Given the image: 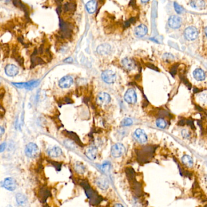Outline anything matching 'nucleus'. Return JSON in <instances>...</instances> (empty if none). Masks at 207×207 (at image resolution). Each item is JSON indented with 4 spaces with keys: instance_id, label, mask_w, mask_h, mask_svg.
Returning <instances> with one entry per match:
<instances>
[{
    "instance_id": "47",
    "label": "nucleus",
    "mask_w": 207,
    "mask_h": 207,
    "mask_svg": "<svg viewBox=\"0 0 207 207\" xmlns=\"http://www.w3.org/2000/svg\"><path fill=\"white\" fill-rule=\"evenodd\" d=\"M7 207H12L11 205H8V206H7Z\"/></svg>"
},
{
    "instance_id": "46",
    "label": "nucleus",
    "mask_w": 207,
    "mask_h": 207,
    "mask_svg": "<svg viewBox=\"0 0 207 207\" xmlns=\"http://www.w3.org/2000/svg\"><path fill=\"white\" fill-rule=\"evenodd\" d=\"M149 1V0H141L142 2H143V3H146V2H148Z\"/></svg>"
},
{
    "instance_id": "38",
    "label": "nucleus",
    "mask_w": 207,
    "mask_h": 207,
    "mask_svg": "<svg viewBox=\"0 0 207 207\" xmlns=\"http://www.w3.org/2000/svg\"><path fill=\"white\" fill-rule=\"evenodd\" d=\"M182 136L184 137L185 138H188L189 136L188 131H187V130H184L182 131Z\"/></svg>"
},
{
    "instance_id": "44",
    "label": "nucleus",
    "mask_w": 207,
    "mask_h": 207,
    "mask_svg": "<svg viewBox=\"0 0 207 207\" xmlns=\"http://www.w3.org/2000/svg\"><path fill=\"white\" fill-rule=\"evenodd\" d=\"M113 207H124L121 204H115Z\"/></svg>"
},
{
    "instance_id": "34",
    "label": "nucleus",
    "mask_w": 207,
    "mask_h": 207,
    "mask_svg": "<svg viewBox=\"0 0 207 207\" xmlns=\"http://www.w3.org/2000/svg\"><path fill=\"white\" fill-rule=\"evenodd\" d=\"M174 7L175 10L178 14H181L184 12V8L176 2H174Z\"/></svg>"
},
{
    "instance_id": "22",
    "label": "nucleus",
    "mask_w": 207,
    "mask_h": 207,
    "mask_svg": "<svg viewBox=\"0 0 207 207\" xmlns=\"http://www.w3.org/2000/svg\"><path fill=\"white\" fill-rule=\"evenodd\" d=\"M193 76L194 78L199 81H204L206 77L204 71L201 68L196 69L193 72Z\"/></svg>"
},
{
    "instance_id": "4",
    "label": "nucleus",
    "mask_w": 207,
    "mask_h": 207,
    "mask_svg": "<svg viewBox=\"0 0 207 207\" xmlns=\"http://www.w3.org/2000/svg\"><path fill=\"white\" fill-rule=\"evenodd\" d=\"M198 35L199 33L197 29L193 26L187 27L184 32L185 37L187 40L189 41L195 40L197 38Z\"/></svg>"
},
{
    "instance_id": "18",
    "label": "nucleus",
    "mask_w": 207,
    "mask_h": 207,
    "mask_svg": "<svg viewBox=\"0 0 207 207\" xmlns=\"http://www.w3.org/2000/svg\"><path fill=\"white\" fill-rule=\"evenodd\" d=\"M122 64L123 67L127 70H132L136 67V64L133 60L129 58H124L122 61Z\"/></svg>"
},
{
    "instance_id": "32",
    "label": "nucleus",
    "mask_w": 207,
    "mask_h": 207,
    "mask_svg": "<svg viewBox=\"0 0 207 207\" xmlns=\"http://www.w3.org/2000/svg\"><path fill=\"white\" fill-rule=\"evenodd\" d=\"M174 59V56L171 53H165L163 56V60L165 62H170L172 61Z\"/></svg>"
},
{
    "instance_id": "1",
    "label": "nucleus",
    "mask_w": 207,
    "mask_h": 207,
    "mask_svg": "<svg viewBox=\"0 0 207 207\" xmlns=\"http://www.w3.org/2000/svg\"><path fill=\"white\" fill-rule=\"evenodd\" d=\"M80 184L84 189L86 195L89 199V203L91 205L96 206L99 205L102 202V201H103V197L90 186L89 182L86 180H83L80 181Z\"/></svg>"
},
{
    "instance_id": "11",
    "label": "nucleus",
    "mask_w": 207,
    "mask_h": 207,
    "mask_svg": "<svg viewBox=\"0 0 207 207\" xmlns=\"http://www.w3.org/2000/svg\"><path fill=\"white\" fill-rule=\"evenodd\" d=\"M111 96L105 92H102L99 94L97 98V103L100 105H105L110 102Z\"/></svg>"
},
{
    "instance_id": "39",
    "label": "nucleus",
    "mask_w": 207,
    "mask_h": 207,
    "mask_svg": "<svg viewBox=\"0 0 207 207\" xmlns=\"http://www.w3.org/2000/svg\"><path fill=\"white\" fill-rule=\"evenodd\" d=\"M148 65H148V67H149V68H152V69H154V70L155 69V70H157V71H158V70H159V69H158L157 67H155L154 65H152V64H148Z\"/></svg>"
},
{
    "instance_id": "31",
    "label": "nucleus",
    "mask_w": 207,
    "mask_h": 207,
    "mask_svg": "<svg viewBox=\"0 0 207 207\" xmlns=\"http://www.w3.org/2000/svg\"><path fill=\"white\" fill-rule=\"evenodd\" d=\"M156 125L160 128H165L166 127V123L162 118H159L156 120Z\"/></svg>"
},
{
    "instance_id": "29",
    "label": "nucleus",
    "mask_w": 207,
    "mask_h": 207,
    "mask_svg": "<svg viewBox=\"0 0 207 207\" xmlns=\"http://www.w3.org/2000/svg\"><path fill=\"white\" fill-rule=\"evenodd\" d=\"M111 169V164L108 162H104L100 167V170L104 174H108Z\"/></svg>"
},
{
    "instance_id": "27",
    "label": "nucleus",
    "mask_w": 207,
    "mask_h": 207,
    "mask_svg": "<svg viewBox=\"0 0 207 207\" xmlns=\"http://www.w3.org/2000/svg\"><path fill=\"white\" fill-rule=\"evenodd\" d=\"M16 201H17V202L18 203V204L21 205V206H23V205H26V204L27 203L26 196L22 193L17 194Z\"/></svg>"
},
{
    "instance_id": "41",
    "label": "nucleus",
    "mask_w": 207,
    "mask_h": 207,
    "mask_svg": "<svg viewBox=\"0 0 207 207\" xmlns=\"http://www.w3.org/2000/svg\"><path fill=\"white\" fill-rule=\"evenodd\" d=\"M187 124L189 125H191L193 127V121L191 119H188L187 121Z\"/></svg>"
},
{
    "instance_id": "14",
    "label": "nucleus",
    "mask_w": 207,
    "mask_h": 207,
    "mask_svg": "<svg viewBox=\"0 0 207 207\" xmlns=\"http://www.w3.org/2000/svg\"><path fill=\"white\" fill-rule=\"evenodd\" d=\"M73 83V79L71 76L67 75L64 77L59 81V86L63 88H69Z\"/></svg>"
},
{
    "instance_id": "17",
    "label": "nucleus",
    "mask_w": 207,
    "mask_h": 207,
    "mask_svg": "<svg viewBox=\"0 0 207 207\" xmlns=\"http://www.w3.org/2000/svg\"><path fill=\"white\" fill-rule=\"evenodd\" d=\"M39 82L38 81H32L28 83H13V84L16 86L18 88H25L27 89H31L36 86L38 85Z\"/></svg>"
},
{
    "instance_id": "48",
    "label": "nucleus",
    "mask_w": 207,
    "mask_h": 207,
    "mask_svg": "<svg viewBox=\"0 0 207 207\" xmlns=\"http://www.w3.org/2000/svg\"><path fill=\"white\" fill-rule=\"evenodd\" d=\"M0 83H1V82H0Z\"/></svg>"
},
{
    "instance_id": "16",
    "label": "nucleus",
    "mask_w": 207,
    "mask_h": 207,
    "mask_svg": "<svg viewBox=\"0 0 207 207\" xmlns=\"http://www.w3.org/2000/svg\"><path fill=\"white\" fill-rule=\"evenodd\" d=\"M97 153V148H96V146H91L86 150L85 155L89 159L93 161L96 158Z\"/></svg>"
},
{
    "instance_id": "15",
    "label": "nucleus",
    "mask_w": 207,
    "mask_h": 207,
    "mask_svg": "<svg viewBox=\"0 0 207 207\" xmlns=\"http://www.w3.org/2000/svg\"><path fill=\"white\" fill-rule=\"evenodd\" d=\"M148 33V28L145 24H140L138 25L134 30V33L136 37L141 38L145 36Z\"/></svg>"
},
{
    "instance_id": "3",
    "label": "nucleus",
    "mask_w": 207,
    "mask_h": 207,
    "mask_svg": "<svg viewBox=\"0 0 207 207\" xmlns=\"http://www.w3.org/2000/svg\"><path fill=\"white\" fill-rule=\"evenodd\" d=\"M39 153L38 146L34 143H30L28 144L25 147V154L26 155L30 158H35L37 156Z\"/></svg>"
},
{
    "instance_id": "7",
    "label": "nucleus",
    "mask_w": 207,
    "mask_h": 207,
    "mask_svg": "<svg viewBox=\"0 0 207 207\" xmlns=\"http://www.w3.org/2000/svg\"><path fill=\"white\" fill-rule=\"evenodd\" d=\"M124 100L130 104H134L137 102V94L136 91L130 88L126 91L124 96Z\"/></svg>"
},
{
    "instance_id": "36",
    "label": "nucleus",
    "mask_w": 207,
    "mask_h": 207,
    "mask_svg": "<svg viewBox=\"0 0 207 207\" xmlns=\"http://www.w3.org/2000/svg\"><path fill=\"white\" fill-rule=\"evenodd\" d=\"M135 22H136V18H132L129 19V20H128V21H126L124 22V26L126 27H128L130 26V25L131 24H132V23H134Z\"/></svg>"
},
{
    "instance_id": "33",
    "label": "nucleus",
    "mask_w": 207,
    "mask_h": 207,
    "mask_svg": "<svg viewBox=\"0 0 207 207\" xmlns=\"http://www.w3.org/2000/svg\"><path fill=\"white\" fill-rule=\"evenodd\" d=\"M132 124V121L131 118H126L123 121L121 122V126L122 127H126V126H129L131 125Z\"/></svg>"
},
{
    "instance_id": "20",
    "label": "nucleus",
    "mask_w": 207,
    "mask_h": 207,
    "mask_svg": "<svg viewBox=\"0 0 207 207\" xmlns=\"http://www.w3.org/2000/svg\"><path fill=\"white\" fill-rule=\"evenodd\" d=\"M111 49V47L108 44H103L98 46L97 49V52L99 55H106L108 54Z\"/></svg>"
},
{
    "instance_id": "12",
    "label": "nucleus",
    "mask_w": 207,
    "mask_h": 207,
    "mask_svg": "<svg viewBox=\"0 0 207 207\" xmlns=\"http://www.w3.org/2000/svg\"><path fill=\"white\" fill-rule=\"evenodd\" d=\"M19 72L18 67L14 64H9L5 67V73L9 76H15Z\"/></svg>"
},
{
    "instance_id": "25",
    "label": "nucleus",
    "mask_w": 207,
    "mask_h": 207,
    "mask_svg": "<svg viewBox=\"0 0 207 207\" xmlns=\"http://www.w3.org/2000/svg\"><path fill=\"white\" fill-rule=\"evenodd\" d=\"M86 7L89 14H93L95 12L97 9V2L95 0H91L86 3Z\"/></svg>"
},
{
    "instance_id": "40",
    "label": "nucleus",
    "mask_w": 207,
    "mask_h": 207,
    "mask_svg": "<svg viewBox=\"0 0 207 207\" xmlns=\"http://www.w3.org/2000/svg\"><path fill=\"white\" fill-rule=\"evenodd\" d=\"M4 128L0 126V137H1L2 136V135L4 134Z\"/></svg>"
},
{
    "instance_id": "8",
    "label": "nucleus",
    "mask_w": 207,
    "mask_h": 207,
    "mask_svg": "<svg viewBox=\"0 0 207 207\" xmlns=\"http://www.w3.org/2000/svg\"><path fill=\"white\" fill-rule=\"evenodd\" d=\"M182 18L177 15H172L170 17L168 20V25L169 27L174 29H177L182 25Z\"/></svg>"
},
{
    "instance_id": "35",
    "label": "nucleus",
    "mask_w": 207,
    "mask_h": 207,
    "mask_svg": "<svg viewBox=\"0 0 207 207\" xmlns=\"http://www.w3.org/2000/svg\"><path fill=\"white\" fill-rule=\"evenodd\" d=\"M178 66H179L178 64H176V65H173V66L172 67V68H171V70H170V73H171V74L172 76L175 75L177 73Z\"/></svg>"
},
{
    "instance_id": "6",
    "label": "nucleus",
    "mask_w": 207,
    "mask_h": 207,
    "mask_svg": "<svg viewBox=\"0 0 207 207\" xmlns=\"http://www.w3.org/2000/svg\"><path fill=\"white\" fill-rule=\"evenodd\" d=\"M111 154L114 158L122 156L125 152L124 145L121 143H117L113 145L111 148Z\"/></svg>"
},
{
    "instance_id": "37",
    "label": "nucleus",
    "mask_w": 207,
    "mask_h": 207,
    "mask_svg": "<svg viewBox=\"0 0 207 207\" xmlns=\"http://www.w3.org/2000/svg\"><path fill=\"white\" fill-rule=\"evenodd\" d=\"M6 147V143H3L2 144H1L0 145V153L3 152V151L5 150Z\"/></svg>"
},
{
    "instance_id": "9",
    "label": "nucleus",
    "mask_w": 207,
    "mask_h": 207,
    "mask_svg": "<svg viewBox=\"0 0 207 207\" xmlns=\"http://www.w3.org/2000/svg\"><path fill=\"white\" fill-rule=\"evenodd\" d=\"M129 183L131 185V188L136 196L137 197H140L144 194L143 188L140 183L138 182L136 180H134Z\"/></svg>"
},
{
    "instance_id": "21",
    "label": "nucleus",
    "mask_w": 207,
    "mask_h": 207,
    "mask_svg": "<svg viewBox=\"0 0 207 207\" xmlns=\"http://www.w3.org/2000/svg\"><path fill=\"white\" fill-rule=\"evenodd\" d=\"M95 184L102 190H106L109 188L108 181L104 178H98L95 179Z\"/></svg>"
},
{
    "instance_id": "30",
    "label": "nucleus",
    "mask_w": 207,
    "mask_h": 207,
    "mask_svg": "<svg viewBox=\"0 0 207 207\" xmlns=\"http://www.w3.org/2000/svg\"><path fill=\"white\" fill-rule=\"evenodd\" d=\"M67 134H68L69 136L72 139H73L75 142H76L78 144H79L80 145H82V142L80 141L79 136L75 133H74L73 132H67Z\"/></svg>"
},
{
    "instance_id": "45",
    "label": "nucleus",
    "mask_w": 207,
    "mask_h": 207,
    "mask_svg": "<svg viewBox=\"0 0 207 207\" xmlns=\"http://www.w3.org/2000/svg\"><path fill=\"white\" fill-rule=\"evenodd\" d=\"M184 123H185L184 120H181V121H179V124L181 125H184Z\"/></svg>"
},
{
    "instance_id": "42",
    "label": "nucleus",
    "mask_w": 207,
    "mask_h": 207,
    "mask_svg": "<svg viewBox=\"0 0 207 207\" xmlns=\"http://www.w3.org/2000/svg\"><path fill=\"white\" fill-rule=\"evenodd\" d=\"M72 61H73V60L71 58H67L64 60V62H72Z\"/></svg>"
},
{
    "instance_id": "19",
    "label": "nucleus",
    "mask_w": 207,
    "mask_h": 207,
    "mask_svg": "<svg viewBox=\"0 0 207 207\" xmlns=\"http://www.w3.org/2000/svg\"><path fill=\"white\" fill-rule=\"evenodd\" d=\"M47 154L50 157L57 158L62 154V150L60 147L55 146L49 148L47 150Z\"/></svg>"
},
{
    "instance_id": "5",
    "label": "nucleus",
    "mask_w": 207,
    "mask_h": 207,
    "mask_svg": "<svg viewBox=\"0 0 207 207\" xmlns=\"http://www.w3.org/2000/svg\"><path fill=\"white\" fill-rule=\"evenodd\" d=\"M102 78L104 83L112 84L116 81V73L112 70H107L102 73Z\"/></svg>"
},
{
    "instance_id": "23",
    "label": "nucleus",
    "mask_w": 207,
    "mask_h": 207,
    "mask_svg": "<svg viewBox=\"0 0 207 207\" xmlns=\"http://www.w3.org/2000/svg\"><path fill=\"white\" fill-rule=\"evenodd\" d=\"M125 173L126 178L129 182L136 180V172L131 167H128L125 169Z\"/></svg>"
},
{
    "instance_id": "10",
    "label": "nucleus",
    "mask_w": 207,
    "mask_h": 207,
    "mask_svg": "<svg viewBox=\"0 0 207 207\" xmlns=\"http://www.w3.org/2000/svg\"><path fill=\"white\" fill-rule=\"evenodd\" d=\"M134 138L137 142L140 144H144L146 143L148 139L145 131L140 128H138L134 131Z\"/></svg>"
},
{
    "instance_id": "43",
    "label": "nucleus",
    "mask_w": 207,
    "mask_h": 207,
    "mask_svg": "<svg viewBox=\"0 0 207 207\" xmlns=\"http://www.w3.org/2000/svg\"><path fill=\"white\" fill-rule=\"evenodd\" d=\"M129 4H130V5H131V6H133V7H134V6H136L135 0H131V2H130V3H129Z\"/></svg>"
},
{
    "instance_id": "26",
    "label": "nucleus",
    "mask_w": 207,
    "mask_h": 207,
    "mask_svg": "<svg viewBox=\"0 0 207 207\" xmlns=\"http://www.w3.org/2000/svg\"><path fill=\"white\" fill-rule=\"evenodd\" d=\"M182 162L185 166L188 168H192L193 166V158L188 155H184L182 158Z\"/></svg>"
},
{
    "instance_id": "28",
    "label": "nucleus",
    "mask_w": 207,
    "mask_h": 207,
    "mask_svg": "<svg viewBox=\"0 0 207 207\" xmlns=\"http://www.w3.org/2000/svg\"><path fill=\"white\" fill-rule=\"evenodd\" d=\"M85 169L86 168H85L84 166H83V164H82L80 162H77L75 166V171L79 174H83L85 171Z\"/></svg>"
},
{
    "instance_id": "24",
    "label": "nucleus",
    "mask_w": 207,
    "mask_h": 207,
    "mask_svg": "<svg viewBox=\"0 0 207 207\" xmlns=\"http://www.w3.org/2000/svg\"><path fill=\"white\" fill-rule=\"evenodd\" d=\"M191 6L196 9H203L205 7V2L204 0H191Z\"/></svg>"
},
{
    "instance_id": "2",
    "label": "nucleus",
    "mask_w": 207,
    "mask_h": 207,
    "mask_svg": "<svg viewBox=\"0 0 207 207\" xmlns=\"http://www.w3.org/2000/svg\"><path fill=\"white\" fill-rule=\"evenodd\" d=\"M154 150L150 146H146L142 150H140L137 154L138 160L141 162H147L152 157Z\"/></svg>"
},
{
    "instance_id": "13",
    "label": "nucleus",
    "mask_w": 207,
    "mask_h": 207,
    "mask_svg": "<svg viewBox=\"0 0 207 207\" xmlns=\"http://www.w3.org/2000/svg\"><path fill=\"white\" fill-rule=\"evenodd\" d=\"M3 186L9 191H14L16 189L17 184L15 181L12 178H7L4 179Z\"/></svg>"
}]
</instances>
